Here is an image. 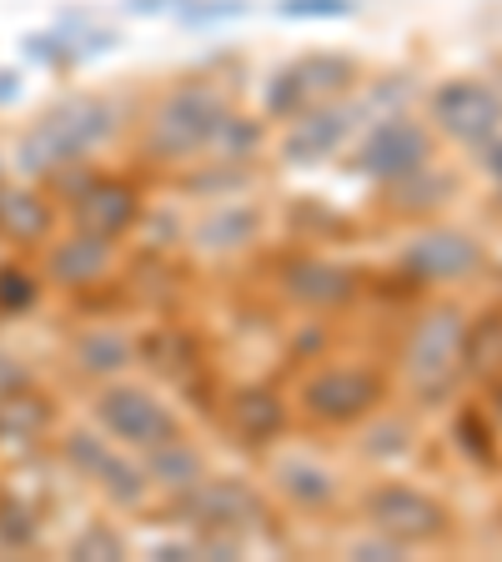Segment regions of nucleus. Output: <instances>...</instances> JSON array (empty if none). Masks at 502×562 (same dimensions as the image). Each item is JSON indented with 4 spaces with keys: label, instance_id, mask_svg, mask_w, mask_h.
Masks as SVG:
<instances>
[{
    "label": "nucleus",
    "instance_id": "1",
    "mask_svg": "<svg viewBox=\"0 0 502 562\" xmlns=\"http://www.w3.org/2000/svg\"><path fill=\"white\" fill-rule=\"evenodd\" d=\"M105 131H111V105L96 101V95H76V101L56 105V111L25 136L21 161H25V171H56V166L76 161L81 151H91Z\"/></svg>",
    "mask_w": 502,
    "mask_h": 562
},
{
    "label": "nucleus",
    "instance_id": "2",
    "mask_svg": "<svg viewBox=\"0 0 502 562\" xmlns=\"http://www.w3.org/2000/svg\"><path fill=\"white\" fill-rule=\"evenodd\" d=\"M367 522L392 542H437L447 532V507L437 497H427L422 487H408V482H382L362 497Z\"/></svg>",
    "mask_w": 502,
    "mask_h": 562
},
{
    "label": "nucleus",
    "instance_id": "3",
    "mask_svg": "<svg viewBox=\"0 0 502 562\" xmlns=\"http://www.w3.org/2000/svg\"><path fill=\"white\" fill-rule=\"evenodd\" d=\"M96 422L131 447H161V442L181 437L171 412H166L152 392H141V386H105L101 397H96Z\"/></svg>",
    "mask_w": 502,
    "mask_h": 562
},
{
    "label": "nucleus",
    "instance_id": "4",
    "mask_svg": "<svg viewBox=\"0 0 502 562\" xmlns=\"http://www.w3.org/2000/svg\"><path fill=\"white\" fill-rule=\"evenodd\" d=\"M433 156V140L417 121L408 116H387L382 126H372V136L362 140L357 151V171L377 176V181H402V176H417Z\"/></svg>",
    "mask_w": 502,
    "mask_h": 562
},
{
    "label": "nucleus",
    "instance_id": "5",
    "mask_svg": "<svg viewBox=\"0 0 502 562\" xmlns=\"http://www.w3.org/2000/svg\"><path fill=\"white\" fill-rule=\"evenodd\" d=\"M222 126H226V105L211 91H176L156 111V146L176 156H191L201 146H211Z\"/></svg>",
    "mask_w": 502,
    "mask_h": 562
},
{
    "label": "nucleus",
    "instance_id": "6",
    "mask_svg": "<svg viewBox=\"0 0 502 562\" xmlns=\"http://www.w3.org/2000/svg\"><path fill=\"white\" fill-rule=\"evenodd\" d=\"M433 116L453 140L482 146V140H492L502 131V101L482 81H447L433 95Z\"/></svg>",
    "mask_w": 502,
    "mask_h": 562
},
{
    "label": "nucleus",
    "instance_id": "7",
    "mask_svg": "<svg viewBox=\"0 0 502 562\" xmlns=\"http://www.w3.org/2000/svg\"><path fill=\"white\" fill-rule=\"evenodd\" d=\"M462 337H468V327H462V316H457L453 306L422 316V327L412 331V341H408L412 382H443L447 367L462 357Z\"/></svg>",
    "mask_w": 502,
    "mask_h": 562
},
{
    "label": "nucleus",
    "instance_id": "8",
    "mask_svg": "<svg viewBox=\"0 0 502 562\" xmlns=\"http://www.w3.org/2000/svg\"><path fill=\"white\" fill-rule=\"evenodd\" d=\"M377 397H382V382L372 372L342 367V372H322L306 386V412L322 422H357L377 407Z\"/></svg>",
    "mask_w": 502,
    "mask_h": 562
},
{
    "label": "nucleus",
    "instance_id": "9",
    "mask_svg": "<svg viewBox=\"0 0 502 562\" xmlns=\"http://www.w3.org/2000/svg\"><path fill=\"white\" fill-rule=\"evenodd\" d=\"M402 267L417 281H462L482 267V251L462 232H427L402 251Z\"/></svg>",
    "mask_w": 502,
    "mask_h": 562
},
{
    "label": "nucleus",
    "instance_id": "10",
    "mask_svg": "<svg viewBox=\"0 0 502 562\" xmlns=\"http://www.w3.org/2000/svg\"><path fill=\"white\" fill-rule=\"evenodd\" d=\"M66 457L76 462V468H81V477H96L105 492H111V497H116V503H131V507H136L141 497H146V477H141L131 462H121L116 452H105V447L96 442L91 432H76V437H70V442H66Z\"/></svg>",
    "mask_w": 502,
    "mask_h": 562
},
{
    "label": "nucleus",
    "instance_id": "11",
    "mask_svg": "<svg viewBox=\"0 0 502 562\" xmlns=\"http://www.w3.org/2000/svg\"><path fill=\"white\" fill-rule=\"evenodd\" d=\"M347 131H352L347 111H306V116H297V126L287 131L281 156L292 166H312V161L337 151L342 140H347Z\"/></svg>",
    "mask_w": 502,
    "mask_h": 562
},
{
    "label": "nucleus",
    "instance_id": "12",
    "mask_svg": "<svg viewBox=\"0 0 502 562\" xmlns=\"http://www.w3.org/2000/svg\"><path fill=\"white\" fill-rule=\"evenodd\" d=\"M76 216H81V232H96L111 241V236L131 232V222H136V196H131L126 187H116V181H91V191L76 201Z\"/></svg>",
    "mask_w": 502,
    "mask_h": 562
},
{
    "label": "nucleus",
    "instance_id": "13",
    "mask_svg": "<svg viewBox=\"0 0 502 562\" xmlns=\"http://www.w3.org/2000/svg\"><path fill=\"white\" fill-rule=\"evenodd\" d=\"M197 513L216 532H242L252 517H261V503L236 482H207V487L197 482Z\"/></svg>",
    "mask_w": 502,
    "mask_h": 562
},
{
    "label": "nucleus",
    "instance_id": "14",
    "mask_svg": "<svg viewBox=\"0 0 502 562\" xmlns=\"http://www.w3.org/2000/svg\"><path fill=\"white\" fill-rule=\"evenodd\" d=\"M105 257H111V241L96 232H76L70 241L56 246V257H51V277L56 281H91L105 271Z\"/></svg>",
    "mask_w": 502,
    "mask_h": 562
},
{
    "label": "nucleus",
    "instance_id": "15",
    "mask_svg": "<svg viewBox=\"0 0 502 562\" xmlns=\"http://www.w3.org/2000/svg\"><path fill=\"white\" fill-rule=\"evenodd\" d=\"M46 226H51V216L31 191L0 187V236H11V241H41Z\"/></svg>",
    "mask_w": 502,
    "mask_h": 562
},
{
    "label": "nucleus",
    "instance_id": "16",
    "mask_svg": "<svg viewBox=\"0 0 502 562\" xmlns=\"http://www.w3.org/2000/svg\"><path fill=\"white\" fill-rule=\"evenodd\" d=\"M277 487L302 507H322V503H332L337 482H332L327 468H316V462H306V457H292V462H281L277 468Z\"/></svg>",
    "mask_w": 502,
    "mask_h": 562
},
{
    "label": "nucleus",
    "instance_id": "17",
    "mask_svg": "<svg viewBox=\"0 0 502 562\" xmlns=\"http://www.w3.org/2000/svg\"><path fill=\"white\" fill-rule=\"evenodd\" d=\"M252 232H257V211L226 206L197 226V246H207V251H236V246L252 241Z\"/></svg>",
    "mask_w": 502,
    "mask_h": 562
},
{
    "label": "nucleus",
    "instance_id": "18",
    "mask_svg": "<svg viewBox=\"0 0 502 562\" xmlns=\"http://www.w3.org/2000/svg\"><path fill=\"white\" fill-rule=\"evenodd\" d=\"M76 362L91 376H116L121 367L131 362V341L121 337V331H86V337L76 341Z\"/></svg>",
    "mask_w": 502,
    "mask_h": 562
},
{
    "label": "nucleus",
    "instance_id": "19",
    "mask_svg": "<svg viewBox=\"0 0 502 562\" xmlns=\"http://www.w3.org/2000/svg\"><path fill=\"white\" fill-rule=\"evenodd\" d=\"M152 482H166V487H197L201 482V457L191 452V447H181V437L152 447Z\"/></svg>",
    "mask_w": 502,
    "mask_h": 562
},
{
    "label": "nucleus",
    "instance_id": "20",
    "mask_svg": "<svg viewBox=\"0 0 502 562\" xmlns=\"http://www.w3.org/2000/svg\"><path fill=\"white\" fill-rule=\"evenodd\" d=\"M232 417H236V432H246L252 442H261V437H271L281 427V402L271 397V392H242Z\"/></svg>",
    "mask_w": 502,
    "mask_h": 562
},
{
    "label": "nucleus",
    "instance_id": "21",
    "mask_svg": "<svg viewBox=\"0 0 502 562\" xmlns=\"http://www.w3.org/2000/svg\"><path fill=\"white\" fill-rule=\"evenodd\" d=\"M306 101H312V86H306L302 70H277V81L267 86V111L271 116H302Z\"/></svg>",
    "mask_w": 502,
    "mask_h": 562
},
{
    "label": "nucleus",
    "instance_id": "22",
    "mask_svg": "<svg viewBox=\"0 0 502 562\" xmlns=\"http://www.w3.org/2000/svg\"><path fill=\"white\" fill-rule=\"evenodd\" d=\"M292 292L306 296V302H332V296L347 292V281L332 267H302V277H292Z\"/></svg>",
    "mask_w": 502,
    "mask_h": 562
},
{
    "label": "nucleus",
    "instance_id": "23",
    "mask_svg": "<svg viewBox=\"0 0 502 562\" xmlns=\"http://www.w3.org/2000/svg\"><path fill=\"white\" fill-rule=\"evenodd\" d=\"M287 21H327V15H352V0H277Z\"/></svg>",
    "mask_w": 502,
    "mask_h": 562
},
{
    "label": "nucleus",
    "instance_id": "24",
    "mask_svg": "<svg viewBox=\"0 0 502 562\" xmlns=\"http://www.w3.org/2000/svg\"><path fill=\"white\" fill-rule=\"evenodd\" d=\"M408 447V427H377V437L367 442L372 457H387V452H402Z\"/></svg>",
    "mask_w": 502,
    "mask_h": 562
},
{
    "label": "nucleus",
    "instance_id": "25",
    "mask_svg": "<svg viewBox=\"0 0 502 562\" xmlns=\"http://www.w3.org/2000/svg\"><path fill=\"white\" fill-rule=\"evenodd\" d=\"M478 151H482V166H488V171H492V181H498V187H502V131H498V136H492V140H482Z\"/></svg>",
    "mask_w": 502,
    "mask_h": 562
},
{
    "label": "nucleus",
    "instance_id": "26",
    "mask_svg": "<svg viewBox=\"0 0 502 562\" xmlns=\"http://www.w3.org/2000/svg\"><path fill=\"white\" fill-rule=\"evenodd\" d=\"M136 15H161V11H187L191 0H126Z\"/></svg>",
    "mask_w": 502,
    "mask_h": 562
},
{
    "label": "nucleus",
    "instance_id": "27",
    "mask_svg": "<svg viewBox=\"0 0 502 562\" xmlns=\"http://www.w3.org/2000/svg\"><path fill=\"white\" fill-rule=\"evenodd\" d=\"M15 91H21V81H15V70H0V101H11Z\"/></svg>",
    "mask_w": 502,
    "mask_h": 562
}]
</instances>
